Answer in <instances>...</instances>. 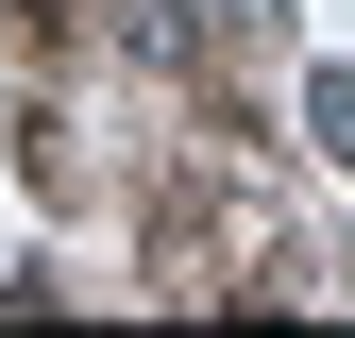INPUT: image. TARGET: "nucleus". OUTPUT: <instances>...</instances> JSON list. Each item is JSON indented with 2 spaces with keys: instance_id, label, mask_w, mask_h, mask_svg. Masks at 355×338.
Returning <instances> with one entry per match:
<instances>
[{
  "instance_id": "f257e3e1",
  "label": "nucleus",
  "mask_w": 355,
  "mask_h": 338,
  "mask_svg": "<svg viewBox=\"0 0 355 338\" xmlns=\"http://www.w3.org/2000/svg\"><path fill=\"white\" fill-rule=\"evenodd\" d=\"M304 136H322V152L355 169V68H322V84H304Z\"/></svg>"
},
{
  "instance_id": "f03ea898",
  "label": "nucleus",
  "mask_w": 355,
  "mask_h": 338,
  "mask_svg": "<svg viewBox=\"0 0 355 338\" xmlns=\"http://www.w3.org/2000/svg\"><path fill=\"white\" fill-rule=\"evenodd\" d=\"M288 17V0H203V34H271Z\"/></svg>"
},
{
  "instance_id": "7ed1b4c3",
  "label": "nucleus",
  "mask_w": 355,
  "mask_h": 338,
  "mask_svg": "<svg viewBox=\"0 0 355 338\" xmlns=\"http://www.w3.org/2000/svg\"><path fill=\"white\" fill-rule=\"evenodd\" d=\"M34 17H51V0H34Z\"/></svg>"
}]
</instances>
